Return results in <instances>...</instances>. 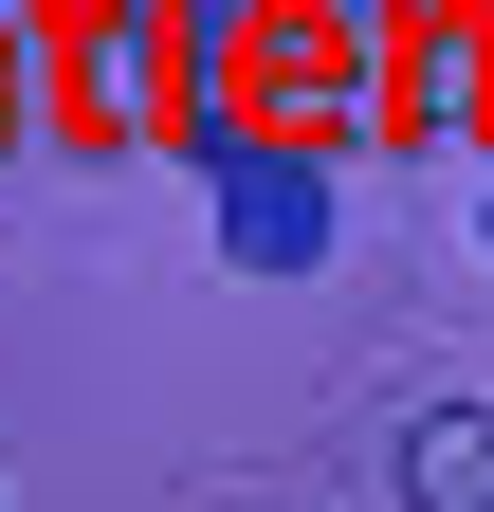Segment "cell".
I'll return each mask as SVG.
<instances>
[{
	"mask_svg": "<svg viewBox=\"0 0 494 512\" xmlns=\"http://www.w3.org/2000/svg\"><path fill=\"white\" fill-rule=\"evenodd\" d=\"M202 183H220V256H238V275H312V256L348 238V220H330V165H312V147L202 128Z\"/></svg>",
	"mask_w": 494,
	"mask_h": 512,
	"instance_id": "obj_1",
	"label": "cell"
},
{
	"mask_svg": "<svg viewBox=\"0 0 494 512\" xmlns=\"http://www.w3.org/2000/svg\"><path fill=\"white\" fill-rule=\"evenodd\" d=\"M403 512H494V403H421L403 421Z\"/></svg>",
	"mask_w": 494,
	"mask_h": 512,
	"instance_id": "obj_2",
	"label": "cell"
},
{
	"mask_svg": "<svg viewBox=\"0 0 494 512\" xmlns=\"http://www.w3.org/2000/svg\"><path fill=\"white\" fill-rule=\"evenodd\" d=\"M403 128H476V37H421V74H403Z\"/></svg>",
	"mask_w": 494,
	"mask_h": 512,
	"instance_id": "obj_3",
	"label": "cell"
},
{
	"mask_svg": "<svg viewBox=\"0 0 494 512\" xmlns=\"http://www.w3.org/2000/svg\"><path fill=\"white\" fill-rule=\"evenodd\" d=\"M348 19H458V0H348Z\"/></svg>",
	"mask_w": 494,
	"mask_h": 512,
	"instance_id": "obj_4",
	"label": "cell"
}]
</instances>
